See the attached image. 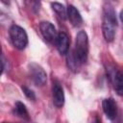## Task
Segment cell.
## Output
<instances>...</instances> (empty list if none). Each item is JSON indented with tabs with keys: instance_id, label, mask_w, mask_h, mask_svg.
I'll return each mask as SVG.
<instances>
[{
	"instance_id": "cell-3",
	"label": "cell",
	"mask_w": 123,
	"mask_h": 123,
	"mask_svg": "<svg viewBox=\"0 0 123 123\" xmlns=\"http://www.w3.org/2000/svg\"><path fill=\"white\" fill-rule=\"evenodd\" d=\"M10 37L16 49L23 50L28 45V36L23 28L18 25H12L10 28Z\"/></svg>"
},
{
	"instance_id": "cell-8",
	"label": "cell",
	"mask_w": 123,
	"mask_h": 123,
	"mask_svg": "<svg viewBox=\"0 0 123 123\" xmlns=\"http://www.w3.org/2000/svg\"><path fill=\"white\" fill-rule=\"evenodd\" d=\"M104 113L110 120H114L117 116V105L112 98L104 99L102 102Z\"/></svg>"
},
{
	"instance_id": "cell-6",
	"label": "cell",
	"mask_w": 123,
	"mask_h": 123,
	"mask_svg": "<svg viewBox=\"0 0 123 123\" xmlns=\"http://www.w3.org/2000/svg\"><path fill=\"white\" fill-rule=\"evenodd\" d=\"M39 30L44 39L50 43H54L57 38V30L55 26L49 21H42L39 24Z\"/></svg>"
},
{
	"instance_id": "cell-4",
	"label": "cell",
	"mask_w": 123,
	"mask_h": 123,
	"mask_svg": "<svg viewBox=\"0 0 123 123\" xmlns=\"http://www.w3.org/2000/svg\"><path fill=\"white\" fill-rule=\"evenodd\" d=\"M107 76L111 81L114 90L118 95L123 93V77L121 71L113 65H109L107 67Z\"/></svg>"
},
{
	"instance_id": "cell-18",
	"label": "cell",
	"mask_w": 123,
	"mask_h": 123,
	"mask_svg": "<svg viewBox=\"0 0 123 123\" xmlns=\"http://www.w3.org/2000/svg\"><path fill=\"white\" fill-rule=\"evenodd\" d=\"M1 51H2V48H1V44H0V54H1Z\"/></svg>"
},
{
	"instance_id": "cell-2",
	"label": "cell",
	"mask_w": 123,
	"mask_h": 123,
	"mask_svg": "<svg viewBox=\"0 0 123 123\" xmlns=\"http://www.w3.org/2000/svg\"><path fill=\"white\" fill-rule=\"evenodd\" d=\"M72 51L81 65L86 62L88 55V37L85 31H80L77 34L75 47Z\"/></svg>"
},
{
	"instance_id": "cell-7",
	"label": "cell",
	"mask_w": 123,
	"mask_h": 123,
	"mask_svg": "<svg viewBox=\"0 0 123 123\" xmlns=\"http://www.w3.org/2000/svg\"><path fill=\"white\" fill-rule=\"evenodd\" d=\"M52 97L53 103L57 108H62L64 103V93L61 83L57 80L53 81L52 86Z\"/></svg>"
},
{
	"instance_id": "cell-17",
	"label": "cell",
	"mask_w": 123,
	"mask_h": 123,
	"mask_svg": "<svg viewBox=\"0 0 123 123\" xmlns=\"http://www.w3.org/2000/svg\"><path fill=\"white\" fill-rule=\"evenodd\" d=\"M93 123H101V121H100V119L96 116L95 118H94V121H93Z\"/></svg>"
},
{
	"instance_id": "cell-11",
	"label": "cell",
	"mask_w": 123,
	"mask_h": 123,
	"mask_svg": "<svg viewBox=\"0 0 123 123\" xmlns=\"http://www.w3.org/2000/svg\"><path fill=\"white\" fill-rule=\"evenodd\" d=\"M13 113L22 118V119H25V120H29L30 117H29V113H28V111L25 107V105L21 102H16L15 105H14V108H13Z\"/></svg>"
},
{
	"instance_id": "cell-15",
	"label": "cell",
	"mask_w": 123,
	"mask_h": 123,
	"mask_svg": "<svg viewBox=\"0 0 123 123\" xmlns=\"http://www.w3.org/2000/svg\"><path fill=\"white\" fill-rule=\"evenodd\" d=\"M8 20H9L8 15L6 13H4L3 12L0 11V24H5Z\"/></svg>"
},
{
	"instance_id": "cell-12",
	"label": "cell",
	"mask_w": 123,
	"mask_h": 123,
	"mask_svg": "<svg viewBox=\"0 0 123 123\" xmlns=\"http://www.w3.org/2000/svg\"><path fill=\"white\" fill-rule=\"evenodd\" d=\"M66 54H67V57H66L67 66L69 67L70 70H72V71H74V72H77V71L80 69L81 63L78 62V60H77L76 57L74 56L73 51H69V52H67Z\"/></svg>"
},
{
	"instance_id": "cell-10",
	"label": "cell",
	"mask_w": 123,
	"mask_h": 123,
	"mask_svg": "<svg viewBox=\"0 0 123 123\" xmlns=\"http://www.w3.org/2000/svg\"><path fill=\"white\" fill-rule=\"evenodd\" d=\"M66 16L69 19L70 23L74 27H79L83 23V18L82 15L80 14L79 11L72 5H69L66 9Z\"/></svg>"
},
{
	"instance_id": "cell-1",
	"label": "cell",
	"mask_w": 123,
	"mask_h": 123,
	"mask_svg": "<svg viewBox=\"0 0 123 123\" xmlns=\"http://www.w3.org/2000/svg\"><path fill=\"white\" fill-rule=\"evenodd\" d=\"M117 28V19L114 8L110 3H106L103 9V23L102 31L105 39L108 42L113 40Z\"/></svg>"
},
{
	"instance_id": "cell-5",
	"label": "cell",
	"mask_w": 123,
	"mask_h": 123,
	"mask_svg": "<svg viewBox=\"0 0 123 123\" xmlns=\"http://www.w3.org/2000/svg\"><path fill=\"white\" fill-rule=\"evenodd\" d=\"M29 72H30V76L36 86H42L46 84L47 74L39 64L35 63V62L30 63L29 64Z\"/></svg>"
},
{
	"instance_id": "cell-16",
	"label": "cell",
	"mask_w": 123,
	"mask_h": 123,
	"mask_svg": "<svg viewBox=\"0 0 123 123\" xmlns=\"http://www.w3.org/2000/svg\"><path fill=\"white\" fill-rule=\"evenodd\" d=\"M3 69H4V64H3L2 60L0 59V76H1V74H2V72H3Z\"/></svg>"
},
{
	"instance_id": "cell-14",
	"label": "cell",
	"mask_w": 123,
	"mask_h": 123,
	"mask_svg": "<svg viewBox=\"0 0 123 123\" xmlns=\"http://www.w3.org/2000/svg\"><path fill=\"white\" fill-rule=\"evenodd\" d=\"M21 88H22V91L24 92V94L26 95V97H27L28 99L33 100V101L36 99L35 93H34V91H33L32 89H30L29 87H27V86H21Z\"/></svg>"
},
{
	"instance_id": "cell-9",
	"label": "cell",
	"mask_w": 123,
	"mask_h": 123,
	"mask_svg": "<svg viewBox=\"0 0 123 123\" xmlns=\"http://www.w3.org/2000/svg\"><path fill=\"white\" fill-rule=\"evenodd\" d=\"M55 43H56L57 49L60 52V54L65 55L68 52L69 45H70V39H69L68 36L64 32H62V33L58 34Z\"/></svg>"
},
{
	"instance_id": "cell-13",
	"label": "cell",
	"mask_w": 123,
	"mask_h": 123,
	"mask_svg": "<svg viewBox=\"0 0 123 123\" xmlns=\"http://www.w3.org/2000/svg\"><path fill=\"white\" fill-rule=\"evenodd\" d=\"M51 6H52L53 11L57 13V15L60 18H62V20H65L67 18V16H66V8L62 4L58 3V2H54V3L51 4Z\"/></svg>"
},
{
	"instance_id": "cell-19",
	"label": "cell",
	"mask_w": 123,
	"mask_h": 123,
	"mask_svg": "<svg viewBox=\"0 0 123 123\" xmlns=\"http://www.w3.org/2000/svg\"><path fill=\"white\" fill-rule=\"evenodd\" d=\"M118 123H121V122H120V121H119V122H118Z\"/></svg>"
}]
</instances>
